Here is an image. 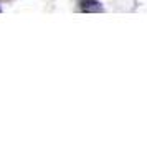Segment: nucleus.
<instances>
[{"instance_id": "f257e3e1", "label": "nucleus", "mask_w": 147, "mask_h": 142, "mask_svg": "<svg viewBox=\"0 0 147 142\" xmlns=\"http://www.w3.org/2000/svg\"><path fill=\"white\" fill-rule=\"evenodd\" d=\"M81 10L83 12H101L102 8H101L98 0H83L81 2Z\"/></svg>"}]
</instances>
